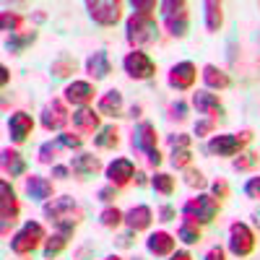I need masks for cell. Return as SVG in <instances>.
Here are the masks:
<instances>
[{
	"label": "cell",
	"mask_w": 260,
	"mask_h": 260,
	"mask_svg": "<svg viewBox=\"0 0 260 260\" xmlns=\"http://www.w3.org/2000/svg\"><path fill=\"white\" fill-rule=\"evenodd\" d=\"M42 211H45V219H50L55 224V232H60L68 240H73L78 224L83 221V211L71 195H60V198L47 201L42 206Z\"/></svg>",
	"instance_id": "cell-1"
},
{
	"label": "cell",
	"mask_w": 260,
	"mask_h": 260,
	"mask_svg": "<svg viewBox=\"0 0 260 260\" xmlns=\"http://www.w3.org/2000/svg\"><path fill=\"white\" fill-rule=\"evenodd\" d=\"M255 133L250 127L240 130V133H219V136H211L206 143V154L208 156H219V159H234L240 156L242 151L252 143Z\"/></svg>",
	"instance_id": "cell-2"
},
{
	"label": "cell",
	"mask_w": 260,
	"mask_h": 260,
	"mask_svg": "<svg viewBox=\"0 0 260 260\" xmlns=\"http://www.w3.org/2000/svg\"><path fill=\"white\" fill-rule=\"evenodd\" d=\"M156 39H159V24H156V18H151V16H136V13H130L125 18V42L133 50H143L148 45H154Z\"/></svg>",
	"instance_id": "cell-3"
},
{
	"label": "cell",
	"mask_w": 260,
	"mask_h": 260,
	"mask_svg": "<svg viewBox=\"0 0 260 260\" xmlns=\"http://www.w3.org/2000/svg\"><path fill=\"white\" fill-rule=\"evenodd\" d=\"M45 242H47V229L42 226L39 221H26L18 232H13V234H11L8 247H11V252H13V255L26 257V255L37 252Z\"/></svg>",
	"instance_id": "cell-4"
},
{
	"label": "cell",
	"mask_w": 260,
	"mask_h": 260,
	"mask_svg": "<svg viewBox=\"0 0 260 260\" xmlns=\"http://www.w3.org/2000/svg\"><path fill=\"white\" fill-rule=\"evenodd\" d=\"M219 211H221V203L216 201L211 192H198L195 198L182 203L180 216L182 219H192V221H198L201 226H206V224H211L216 216H219Z\"/></svg>",
	"instance_id": "cell-5"
},
{
	"label": "cell",
	"mask_w": 260,
	"mask_h": 260,
	"mask_svg": "<svg viewBox=\"0 0 260 260\" xmlns=\"http://www.w3.org/2000/svg\"><path fill=\"white\" fill-rule=\"evenodd\" d=\"M255 232L245 224V221H232L229 224V237H226V250L237 257V260H242V257H250L255 252Z\"/></svg>",
	"instance_id": "cell-6"
},
{
	"label": "cell",
	"mask_w": 260,
	"mask_h": 260,
	"mask_svg": "<svg viewBox=\"0 0 260 260\" xmlns=\"http://www.w3.org/2000/svg\"><path fill=\"white\" fill-rule=\"evenodd\" d=\"M18 213H21V206H18V195L13 190V185L8 180L0 182V234L8 237L11 229L18 224Z\"/></svg>",
	"instance_id": "cell-7"
},
{
	"label": "cell",
	"mask_w": 260,
	"mask_h": 260,
	"mask_svg": "<svg viewBox=\"0 0 260 260\" xmlns=\"http://www.w3.org/2000/svg\"><path fill=\"white\" fill-rule=\"evenodd\" d=\"M122 71H125L127 78H133V81H148V78L156 76V62L143 50H130L122 57Z\"/></svg>",
	"instance_id": "cell-8"
},
{
	"label": "cell",
	"mask_w": 260,
	"mask_h": 260,
	"mask_svg": "<svg viewBox=\"0 0 260 260\" xmlns=\"http://www.w3.org/2000/svg\"><path fill=\"white\" fill-rule=\"evenodd\" d=\"M86 13L99 26H117L122 21V3L120 0H89Z\"/></svg>",
	"instance_id": "cell-9"
},
{
	"label": "cell",
	"mask_w": 260,
	"mask_h": 260,
	"mask_svg": "<svg viewBox=\"0 0 260 260\" xmlns=\"http://www.w3.org/2000/svg\"><path fill=\"white\" fill-rule=\"evenodd\" d=\"M71 122V112H68V102L65 99H50L39 112V125L47 130V133H62V127Z\"/></svg>",
	"instance_id": "cell-10"
},
{
	"label": "cell",
	"mask_w": 260,
	"mask_h": 260,
	"mask_svg": "<svg viewBox=\"0 0 260 260\" xmlns=\"http://www.w3.org/2000/svg\"><path fill=\"white\" fill-rule=\"evenodd\" d=\"M195 81H198V65L192 60L175 62L167 73V83H169V89H175V91H190L195 86Z\"/></svg>",
	"instance_id": "cell-11"
},
{
	"label": "cell",
	"mask_w": 260,
	"mask_h": 260,
	"mask_svg": "<svg viewBox=\"0 0 260 260\" xmlns=\"http://www.w3.org/2000/svg\"><path fill=\"white\" fill-rule=\"evenodd\" d=\"M6 130H8L11 143H13V146H21V143H26L29 136L34 133V117H31L26 110H16V112L8 115Z\"/></svg>",
	"instance_id": "cell-12"
},
{
	"label": "cell",
	"mask_w": 260,
	"mask_h": 260,
	"mask_svg": "<svg viewBox=\"0 0 260 260\" xmlns=\"http://www.w3.org/2000/svg\"><path fill=\"white\" fill-rule=\"evenodd\" d=\"M130 146H133V151H138V154H151V151L159 148V130L154 122L148 120H141L136 127H133V136H130Z\"/></svg>",
	"instance_id": "cell-13"
},
{
	"label": "cell",
	"mask_w": 260,
	"mask_h": 260,
	"mask_svg": "<svg viewBox=\"0 0 260 260\" xmlns=\"http://www.w3.org/2000/svg\"><path fill=\"white\" fill-rule=\"evenodd\" d=\"M136 164L130 161L127 156H117V159H112L110 164L104 167V177H107V185H115V187H125V185H130L133 182V177H136Z\"/></svg>",
	"instance_id": "cell-14"
},
{
	"label": "cell",
	"mask_w": 260,
	"mask_h": 260,
	"mask_svg": "<svg viewBox=\"0 0 260 260\" xmlns=\"http://www.w3.org/2000/svg\"><path fill=\"white\" fill-rule=\"evenodd\" d=\"M71 122L78 136H96L102 130V115L94 107H76L71 115Z\"/></svg>",
	"instance_id": "cell-15"
},
{
	"label": "cell",
	"mask_w": 260,
	"mask_h": 260,
	"mask_svg": "<svg viewBox=\"0 0 260 260\" xmlns=\"http://www.w3.org/2000/svg\"><path fill=\"white\" fill-rule=\"evenodd\" d=\"M94 96H96V83L94 81H71L62 91V99L68 104H73V110L76 107H91Z\"/></svg>",
	"instance_id": "cell-16"
},
{
	"label": "cell",
	"mask_w": 260,
	"mask_h": 260,
	"mask_svg": "<svg viewBox=\"0 0 260 260\" xmlns=\"http://www.w3.org/2000/svg\"><path fill=\"white\" fill-rule=\"evenodd\" d=\"M175 250H177V237L164 232V229L151 232L146 237V252L148 255H154V257H169Z\"/></svg>",
	"instance_id": "cell-17"
},
{
	"label": "cell",
	"mask_w": 260,
	"mask_h": 260,
	"mask_svg": "<svg viewBox=\"0 0 260 260\" xmlns=\"http://www.w3.org/2000/svg\"><path fill=\"white\" fill-rule=\"evenodd\" d=\"M0 167H3V175L11 177V180L26 177V169H29L24 154H21L18 148H13V146H6L3 151H0Z\"/></svg>",
	"instance_id": "cell-18"
},
{
	"label": "cell",
	"mask_w": 260,
	"mask_h": 260,
	"mask_svg": "<svg viewBox=\"0 0 260 260\" xmlns=\"http://www.w3.org/2000/svg\"><path fill=\"white\" fill-rule=\"evenodd\" d=\"M192 107H195V110H198L201 115L211 117V120L226 115V112H224V104H221V99H219V94H213V91H208V89H201V91L192 94Z\"/></svg>",
	"instance_id": "cell-19"
},
{
	"label": "cell",
	"mask_w": 260,
	"mask_h": 260,
	"mask_svg": "<svg viewBox=\"0 0 260 260\" xmlns=\"http://www.w3.org/2000/svg\"><path fill=\"white\" fill-rule=\"evenodd\" d=\"M24 192H26V198H31L37 203H47L55 198V185H52V180L42 177V175H26Z\"/></svg>",
	"instance_id": "cell-20"
},
{
	"label": "cell",
	"mask_w": 260,
	"mask_h": 260,
	"mask_svg": "<svg viewBox=\"0 0 260 260\" xmlns=\"http://www.w3.org/2000/svg\"><path fill=\"white\" fill-rule=\"evenodd\" d=\"M96 112L102 117H122L125 112V99H122V91L120 89H110V91H104L99 99H96Z\"/></svg>",
	"instance_id": "cell-21"
},
{
	"label": "cell",
	"mask_w": 260,
	"mask_h": 260,
	"mask_svg": "<svg viewBox=\"0 0 260 260\" xmlns=\"http://www.w3.org/2000/svg\"><path fill=\"white\" fill-rule=\"evenodd\" d=\"M151 224H154V211H151V206L138 203V206H133V208L125 211V226H127L130 232H136V234H138V232H148Z\"/></svg>",
	"instance_id": "cell-22"
},
{
	"label": "cell",
	"mask_w": 260,
	"mask_h": 260,
	"mask_svg": "<svg viewBox=\"0 0 260 260\" xmlns=\"http://www.w3.org/2000/svg\"><path fill=\"white\" fill-rule=\"evenodd\" d=\"M83 68H86V73H89V78L96 83V81H104L112 73V60H110V55H107V50H96V52H91L89 57H86Z\"/></svg>",
	"instance_id": "cell-23"
},
{
	"label": "cell",
	"mask_w": 260,
	"mask_h": 260,
	"mask_svg": "<svg viewBox=\"0 0 260 260\" xmlns=\"http://www.w3.org/2000/svg\"><path fill=\"white\" fill-rule=\"evenodd\" d=\"M71 172H73V177L76 180H91L96 172H102L104 167H102V161H99V156H94V154H78V156H73L71 159Z\"/></svg>",
	"instance_id": "cell-24"
},
{
	"label": "cell",
	"mask_w": 260,
	"mask_h": 260,
	"mask_svg": "<svg viewBox=\"0 0 260 260\" xmlns=\"http://www.w3.org/2000/svg\"><path fill=\"white\" fill-rule=\"evenodd\" d=\"M201 78H203V83H206V89L208 91H226L229 86H232V76L224 71V68H219V65H213V62H208V65H203L201 68Z\"/></svg>",
	"instance_id": "cell-25"
},
{
	"label": "cell",
	"mask_w": 260,
	"mask_h": 260,
	"mask_svg": "<svg viewBox=\"0 0 260 260\" xmlns=\"http://www.w3.org/2000/svg\"><path fill=\"white\" fill-rule=\"evenodd\" d=\"M203 24L211 34L221 31V26H224V6L219 3V0H206L203 3Z\"/></svg>",
	"instance_id": "cell-26"
},
{
	"label": "cell",
	"mask_w": 260,
	"mask_h": 260,
	"mask_svg": "<svg viewBox=\"0 0 260 260\" xmlns=\"http://www.w3.org/2000/svg\"><path fill=\"white\" fill-rule=\"evenodd\" d=\"M37 37H39V31H18V34H11V37H6V52H11V55H21V52H26L34 42H37Z\"/></svg>",
	"instance_id": "cell-27"
},
{
	"label": "cell",
	"mask_w": 260,
	"mask_h": 260,
	"mask_svg": "<svg viewBox=\"0 0 260 260\" xmlns=\"http://www.w3.org/2000/svg\"><path fill=\"white\" fill-rule=\"evenodd\" d=\"M94 146L102 148V151H112V148H117V146H120V127H117L115 122L102 125V130L94 136Z\"/></svg>",
	"instance_id": "cell-28"
},
{
	"label": "cell",
	"mask_w": 260,
	"mask_h": 260,
	"mask_svg": "<svg viewBox=\"0 0 260 260\" xmlns=\"http://www.w3.org/2000/svg\"><path fill=\"white\" fill-rule=\"evenodd\" d=\"M177 240L182 245H198L203 240V226L198 221H192V219H182L180 221V229H177Z\"/></svg>",
	"instance_id": "cell-29"
},
{
	"label": "cell",
	"mask_w": 260,
	"mask_h": 260,
	"mask_svg": "<svg viewBox=\"0 0 260 260\" xmlns=\"http://www.w3.org/2000/svg\"><path fill=\"white\" fill-rule=\"evenodd\" d=\"M76 68H78L76 57L68 55V52H60V55L52 60V65H50V73H52L55 78H71V76L76 73Z\"/></svg>",
	"instance_id": "cell-30"
},
{
	"label": "cell",
	"mask_w": 260,
	"mask_h": 260,
	"mask_svg": "<svg viewBox=\"0 0 260 260\" xmlns=\"http://www.w3.org/2000/svg\"><path fill=\"white\" fill-rule=\"evenodd\" d=\"M68 237H62L60 232H52L50 237H47V242L42 245V257L45 260H55L57 255H62L65 252V247H68Z\"/></svg>",
	"instance_id": "cell-31"
},
{
	"label": "cell",
	"mask_w": 260,
	"mask_h": 260,
	"mask_svg": "<svg viewBox=\"0 0 260 260\" xmlns=\"http://www.w3.org/2000/svg\"><path fill=\"white\" fill-rule=\"evenodd\" d=\"M164 29L172 39H185L187 31H190V16L187 13H180V16H172V18H164Z\"/></svg>",
	"instance_id": "cell-32"
},
{
	"label": "cell",
	"mask_w": 260,
	"mask_h": 260,
	"mask_svg": "<svg viewBox=\"0 0 260 260\" xmlns=\"http://www.w3.org/2000/svg\"><path fill=\"white\" fill-rule=\"evenodd\" d=\"M148 185L154 187L156 195H164V198L175 195V190H177V182H175V177H172L169 172H156V175L148 180Z\"/></svg>",
	"instance_id": "cell-33"
},
{
	"label": "cell",
	"mask_w": 260,
	"mask_h": 260,
	"mask_svg": "<svg viewBox=\"0 0 260 260\" xmlns=\"http://www.w3.org/2000/svg\"><path fill=\"white\" fill-rule=\"evenodd\" d=\"M99 224L104 229H117L125 224V211H120L117 206H107L102 213H99Z\"/></svg>",
	"instance_id": "cell-34"
},
{
	"label": "cell",
	"mask_w": 260,
	"mask_h": 260,
	"mask_svg": "<svg viewBox=\"0 0 260 260\" xmlns=\"http://www.w3.org/2000/svg\"><path fill=\"white\" fill-rule=\"evenodd\" d=\"M60 151H62V146H60L57 141H45V143L39 146V151H37V161H39V164L55 167V161H57V156H60Z\"/></svg>",
	"instance_id": "cell-35"
},
{
	"label": "cell",
	"mask_w": 260,
	"mask_h": 260,
	"mask_svg": "<svg viewBox=\"0 0 260 260\" xmlns=\"http://www.w3.org/2000/svg\"><path fill=\"white\" fill-rule=\"evenodd\" d=\"M257 164H260V154H257V151H242L240 156L232 159V169L234 172H250Z\"/></svg>",
	"instance_id": "cell-36"
},
{
	"label": "cell",
	"mask_w": 260,
	"mask_h": 260,
	"mask_svg": "<svg viewBox=\"0 0 260 260\" xmlns=\"http://www.w3.org/2000/svg\"><path fill=\"white\" fill-rule=\"evenodd\" d=\"M182 182H185L187 187H192V190H203V187H208V180H206V175H203L198 167H187V169H182Z\"/></svg>",
	"instance_id": "cell-37"
},
{
	"label": "cell",
	"mask_w": 260,
	"mask_h": 260,
	"mask_svg": "<svg viewBox=\"0 0 260 260\" xmlns=\"http://www.w3.org/2000/svg\"><path fill=\"white\" fill-rule=\"evenodd\" d=\"M21 26H24V18H21L18 13H13V11H3V13H0V29H3L8 37L18 34Z\"/></svg>",
	"instance_id": "cell-38"
},
{
	"label": "cell",
	"mask_w": 260,
	"mask_h": 260,
	"mask_svg": "<svg viewBox=\"0 0 260 260\" xmlns=\"http://www.w3.org/2000/svg\"><path fill=\"white\" fill-rule=\"evenodd\" d=\"M169 164L175 169H187L192 167V151L190 148H172L169 151Z\"/></svg>",
	"instance_id": "cell-39"
},
{
	"label": "cell",
	"mask_w": 260,
	"mask_h": 260,
	"mask_svg": "<svg viewBox=\"0 0 260 260\" xmlns=\"http://www.w3.org/2000/svg\"><path fill=\"white\" fill-rule=\"evenodd\" d=\"M159 13H161V18H172V16L187 13V3H185V0H161V3H159Z\"/></svg>",
	"instance_id": "cell-40"
},
{
	"label": "cell",
	"mask_w": 260,
	"mask_h": 260,
	"mask_svg": "<svg viewBox=\"0 0 260 260\" xmlns=\"http://www.w3.org/2000/svg\"><path fill=\"white\" fill-rule=\"evenodd\" d=\"M130 8H133L136 16H151V18H156L159 3H156V0H130Z\"/></svg>",
	"instance_id": "cell-41"
},
{
	"label": "cell",
	"mask_w": 260,
	"mask_h": 260,
	"mask_svg": "<svg viewBox=\"0 0 260 260\" xmlns=\"http://www.w3.org/2000/svg\"><path fill=\"white\" fill-rule=\"evenodd\" d=\"M208 192H211L219 203H224V201L229 198V195H232V187H229V182H226L224 177H216V180L208 185Z\"/></svg>",
	"instance_id": "cell-42"
},
{
	"label": "cell",
	"mask_w": 260,
	"mask_h": 260,
	"mask_svg": "<svg viewBox=\"0 0 260 260\" xmlns=\"http://www.w3.org/2000/svg\"><path fill=\"white\" fill-rule=\"evenodd\" d=\"M55 141H57L62 148H68V151H73V148L78 151V148L83 146V138H81L78 133H68V130H62V133H60Z\"/></svg>",
	"instance_id": "cell-43"
},
{
	"label": "cell",
	"mask_w": 260,
	"mask_h": 260,
	"mask_svg": "<svg viewBox=\"0 0 260 260\" xmlns=\"http://www.w3.org/2000/svg\"><path fill=\"white\" fill-rule=\"evenodd\" d=\"M187 115H190V107H187V102L177 99V102H172V104H169V120L185 122V120H187Z\"/></svg>",
	"instance_id": "cell-44"
},
{
	"label": "cell",
	"mask_w": 260,
	"mask_h": 260,
	"mask_svg": "<svg viewBox=\"0 0 260 260\" xmlns=\"http://www.w3.org/2000/svg\"><path fill=\"white\" fill-rule=\"evenodd\" d=\"M213 130H216V120L211 117H203L192 125V136L195 138H206V136H213Z\"/></svg>",
	"instance_id": "cell-45"
},
{
	"label": "cell",
	"mask_w": 260,
	"mask_h": 260,
	"mask_svg": "<svg viewBox=\"0 0 260 260\" xmlns=\"http://www.w3.org/2000/svg\"><path fill=\"white\" fill-rule=\"evenodd\" d=\"M117 195H120V187H115V185H104V187L96 190V201H102V203H107V206H115Z\"/></svg>",
	"instance_id": "cell-46"
},
{
	"label": "cell",
	"mask_w": 260,
	"mask_h": 260,
	"mask_svg": "<svg viewBox=\"0 0 260 260\" xmlns=\"http://www.w3.org/2000/svg\"><path fill=\"white\" fill-rule=\"evenodd\" d=\"M156 219H159V221H164V224L177 221V208L172 206V203H161V206L156 208Z\"/></svg>",
	"instance_id": "cell-47"
},
{
	"label": "cell",
	"mask_w": 260,
	"mask_h": 260,
	"mask_svg": "<svg viewBox=\"0 0 260 260\" xmlns=\"http://www.w3.org/2000/svg\"><path fill=\"white\" fill-rule=\"evenodd\" d=\"M167 143H169V148H190L192 136H187V133H172V136H167Z\"/></svg>",
	"instance_id": "cell-48"
},
{
	"label": "cell",
	"mask_w": 260,
	"mask_h": 260,
	"mask_svg": "<svg viewBox=\"0 0 260 260\" xmlns=\"http://www.w3.org/2000/svg\"><path fill=\"white\" fill-rule=\"evenodd\" d=\"M242 192L247 195L250 201H260V175H257V177H250V180L242 185Z\"/></svg>",
	"instance_id": "cell-49"
},
{
	"label": "cell",
	"mask_w": 260,
	"mask_h": 260,
	"mask_svg": "<svg viewBox=\"0 0 260 260\" xmlns=\"http://www.w3.org/2000/svg\"><path fill=\"white\" fill-rule=\"evenodd\" d=\"M115 245H117V247H133V245H136V232L127 229V232L117 234V237H115Z\"/></svg>",
	"instance_id": "cell-50"
},
{
	"label": "cell",
	"mask_w": 260,
	"mask_h": 260,
	"mask_svg": "<svg viewBox=\"0 0 260 260\" xmlns=\"http://www.w3.org/2000/svg\"><path fill=\"white\" fill-rule=\"evenodd\" d=\"M71 167H65V164H55L52 167V180H71Z\"/></svg>",
	"instance_id": "cell-51"
},
{
	"label": "cell",
	"mask_w": 260,
	"mask_h": 260,
	"mask_svg": "<svg viewBox=\"0 0 260 260\" xmlns=\"http://www.w3.org/2000/svg\"><path fill=\"white\" fill-rule=\"evenodd\" d=\"M203 260H226V250H224L221 245H213V247L203 255Z\"/></svg>",
	"instance_id": "cell-52"
},
{
	"label": "cell",
	"mask_w": 260,
	"mask_h": 260,
	"mask_svg": "<svg viewBox=\"0 0 260 260\" xmlns=\"http://www.w3.org/2000/svg\"><path fill=\"white\" fill-rule=\"evenodd\" d=\"M161 161H164V156H161V151H159V148L148 154V167H151V169H159V167H161Z\"/></svg>",
	"instance_id": "cell-53"
},
{
	"label": "cell",
	"mask_w": 260,
	"mask_h": 260,
	"mask_svg": "<svg viewBox=\"0 0 260 260\" xmlns=\"http://www.w3.org/2000/svg\"><path fill=\"white\" fill-rule=\"evenodd\" d=\"M167 260H195V257H192L187 250H175V252H172Z\"/></svg>",
	"instance_id": "cell-54"
},
{
	"label": "cell",
	"mask_w": 260,
	"mask_h": 260,
	"mask_svg": "<svg viewBox=\"0 0 260 260\" xmlns=\"http://www.w3.org/2000/svg\"><path fill=\"white\" fill-rule=\"evenodd\" d=\"M8 78H11L8 68H6V65H0V83H3V86H8Z\"/></svg>",
	"instance_id": "cell-55"
},
{
	"label": "cell",
	"mask_w": 260,
	"mask_h": 260,
	"mask_svg": "<svg viewBox=\"0 0 260 260\" xmlns=\"http://www.w3.org/2000/svg\"><path fill=\"white\" fill-rule=\"evenodd\" d=\"M141 112H143V107H141V104H133V107H130V117H133V120L141 117Z\"/></svg>",
	"instance_id": "cell-56"
},
{
	"label": "cell",
	"mask_w": 260,
	"mask_h": 260,
	"mask_svg": "<svg viewBox=\"0 0 260 260\" xmlns=\"http://www.w3.org/2000/svg\"><path fill=\"white\" fill-rule=\"evenodd\" d=\"M133 182H136L138 187H143V185H146V175H143V172H136V177H133Z\"/></svg>",
	"instance_id": "cell-57"
},
{
	"label": "cell",
	"mask_w": 260,
	"mask_h": 260,
	"mask_svg": "<svg viewBox=\"0 0 260 260\" xmlns=\"http://www.w3.org/2000/svg\"><path fill=\"white\" fill-rule=\"evenodd\" d=\"M102 260H122L120 255H107V257H102Z\"/></svg>",
	"instance_id": "cell-58"
},
{
	"label": "cell",
	"mask_w": 260,
	"mask_h": 260,
	"mask_svg": "<svg viewBox=\"0 0 260 260\" xmlns=\"http://www.w3.org/2000/svg\"><path fill=\"white\" fill-rule=\"evenodd\" d=\"M255 224L260 226V211H255Z\"/></svg>",
	"instance_id": "cell-59"
},
{
	"label": "cell",
	"mask_w": 260,
	"mask_h": 260,
	"mask_svg": "<svg viewBox=\"0 0 260 260\" xmlns=\"http://www.w3.org/2000/svg\"><path fill=\"white\" fill-rule=\"evenodd\" d=\"M133 260H143V257H138V255H136V257H133Z\"/></svg>",
	"instance_id": "cell-60"
}]
</instances>
